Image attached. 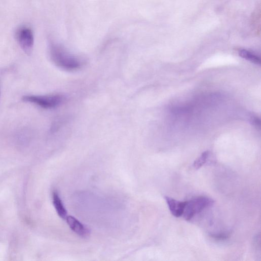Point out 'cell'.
Segmentation results:
<instances>
[{"label": "cell", "instance_id": "6da1fadb", "mask_svg": "<svg viewBox=\"0 0 261 261\" xmlns=\"http://www.w3.org/2000/svg\"><path fill=\"white\" fill-rule=\"evenodd\" d=\"M49 52L53 63L60 69L73 71L78 70L81 67L80 61L69 53L62 46L59 44L51 43Z\"/></svg>", "mask_w": 261, "mask_h": 261}, {"label": "cell", "instance_id": "7a4b0ae2", "mask_svg": "<svg viewBox=\"0 0 261 261\" xmlns=\"http://www.w3.org/2000/svg\"><path fill=\"white\" fill-rule=\"evenodd\" d=\"M214 203L213 199L206 196H198L186 202L183 216L184 219L190 221L197 214L211 207Z\"/></svg>", "mask_w": 261, "mask_h": 261}, {"label": "cell", "instance_id": "3957f363", "mask_svg": "<svg viewBox=\"0 0 261 261\" xmlns=\"http://www.w3.org/2000/svg\"><path fill=\"white\" fill-rule=\"evenodd\" d=\"M23 101L26 102L34 104L44 109L56 108L62 103L63 97L60 95L50 96H24Z\"/></svg>", "mask_w": 261, "mask_h": 261}, {"label": "cell", "instance_id": "277c9868", "mask_svg": "<svg viewBox=\"0 0 261 261\" xmlns=\"http://www.w3.org/2000/svg\"><path fill=\"white\" fill-rule=\"evenodd\" d=\"M15 37L24 52L28 55L32 53L35 43V37L32 29L21 26L17 29Z\"/></svg>", "mask_w": 261, "mask_h": 261}, {"label": "cell", "instance_id": "5b68a950", "mask_svg": "<svg viewBox=\"0 0 261 261\" xmlns=\"http://www.w3.org/2000/svg\"><path fill=\"white\" fill-rule=\"evenodd\" d=\"M66 220L71 229L75 234L82 237L88 236L90 233L89 229L78 220L71 216H67Z\"/></svg>", "mask_w": 261, "mask_h": 261}, {"label": "cell", "instance_id": "8992f818", "mask_svg": "<svg viewBox=\"0 0 261 261\" xmlns=\"http://www.w3.org/2000/svg\"><path fill=\"white\" fill-rule=\"evenodd\" d=\"M164 198L171 213L175 217L180 218L183 216L184 209H185L186 202H180L168 196H165Z\"/></svg>", "mask_w": 261, "mask_h": 261}, {"label": "cell", "instance_id": "52a82bcc", "mask_svg": "<svg viewBox=\"0 0 261 261\" xmlns=\"http://www.w3.org/2000/svg\"><path fill=\"white\" fill-rule=\"evenodd\" d=\"M53 203L55 209L60 218L66 219L67 212L61 199L56 191L52 193Z\"/></svg>", "mask_w": 261, "mask_h": 261}, {"label": "cell", "instance_id": "ba28073f", "mask_svg": "<svg viewBox=\"0 0 261 261\" xmlns=\"http://www.w3.org/2000/svg\"><path fill=\"white\" fill-rule=\"evenodd\" d=\"M238 54L241 58L250 61L253 64L257 65H261V59L255 53L246 49H240Z\"/></svg>", "mask_w": 261, "mask_h": 261}, {"label": "cell", "instance_id": "9c48e42d", "mask_svg": "<svg viewBox=\"0 0 261 261\" xmlns=\"http://www.w3.org/2000/svg\"><path fill=\"white\" fill-rule=\"evenodd\" d=\"M210 155V151L206 150L202 153L193 163V167L196 170H198L204 166L207 162Z\"/></svg>", "mask_w": 261, "mask_h": 261}, {"label": "cell", "instance_id": "30bf717a", "mask_svg": "<svg viewBox=\"0 0 261 261\" xmlns=\"http://www.w3.org/2000/svg\"><path fill=\"white\" fill-rule=\"evenodd\" d=\"M210 236L214 240L218 241H224L227 240L229 237V235L226 233L211 234Z\"/></svg>", "mask_w": 261, "mask_h": 261}, {"label": "cell", "instance_id": "8fae6325", "mask_svg": "<svg viewBox=\"0 0 261 261\" xmlns=\"http://www.w3.org/2000/svg\"><path fill=\"white\" fill-rule=\"evenodd\" d=\"M252 121L253 122V124L256 126L257 128L260 127V120L258 117H253L252 119Z\"/></svg>", "mask_w": 261, "mask_h": 261}]
</instances>
